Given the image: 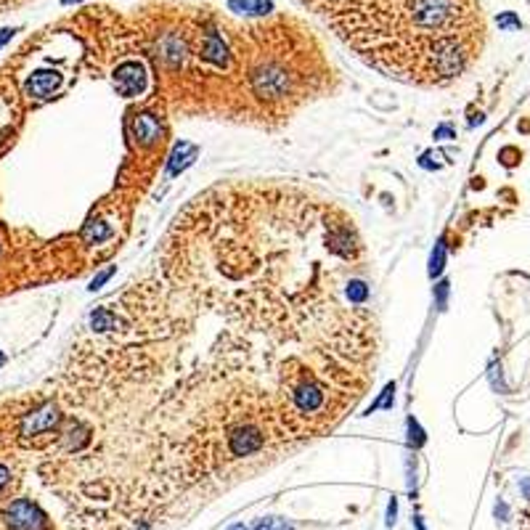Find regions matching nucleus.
<instances>
[{
    "label": "nucleus",
    "instance_id": "nucleus-1",
    "mask_svg": "<svg viewBox=\"0 0 530 530\" xmlns=\"http://www.w3.org/2000/svg\"><path fill=\"white\" fill-rule=\"evenodd\" d=\"M369 67L409 85H448L480 56V0H297Z\"/></svg>",
    "mask_w": 530,
    "mask_h": 530
},
{
    "label": "nucleus",
    "instance_id": "nucleus-2",
    "mask_svg": "<svg viewBox=\"0 0 530 530\" xmlns=\"http://www.w3.org/2000/svg\"><path fill=\"white\" fill-rule=\"evenodd\" d=\"M143 80H146V69L136 59H125L114 69V85H117L122 96H136L138 90L143 88Z\"/></svg>",
    "mask_w": 530,
    "mask_h": 530
},
{
    "label": "nucleus",
    "instance_id": "nucleus-3",
    "mask_svg": "<svg viewBox=\"0 0 530 530\" xmlns=\"http://www.w3.org/2000/svg\"><path fill=\"white\" fill-rule=\"evenodd\" d=\"M59 85H61V74L56 69H34L32 74L24 80V96L48 99Z\"/></svg>",
    "mask_w": 530,
    "mask_h": 530
},
{
    "label": "nucleus",
    "instance_id": "nucleus-4",
    "mask_svg": "<svg viewBox=\"0 0 530 530\" xmlns=\"http://www.w3.org/2000/svg\"><path fill=\"white\" fill-rule=\"evenodd\" d=\"M136 136L143 141V143H152L156 138L162 136V128H159V122L152 117V114H141L136 120Z\"/></svg>",
    "mask_w": 530,
    "mask_h": 530
},
{
    "label": "nucleus",
    "instance_id": "nucleus-5",
    "mask_svg": "<svg viewBox=\"0 0 530 530\" xmlns=\"http://www.w3.org/2000/svg\"><path fill=\"white\" fill-rule=\"evenodd\" d=\"M255 530H292L284 520H278V517H268V520H260L255 525Z\"/></svg>",
    "mask_w": 530,
    "mask_h": 530
},
{
    "label": "nucleus",
    "instance_id": "nucleus-6",
    "mask_svg": "<svg viewBox=\"0 0 530 530\" xmlns=\"http://www.w3.org/2000/svg\"><path fill=\"white\" fill-rule=\"evenodd\" d=\"M27 3H32V0H0V14L3 11H17V8L27 6Z\"/></svg>",
    "mask_w": 530,
    "mask_h": 530
},
{
    "label": "nucleus",
    "instance_id": "nucleus-7",
    "mask_svg": "<svg viewBox=\"0 0 530 530\" xmlns=\"http://www.w3.org/2000/svg\"><path fill=\"white\" fill-rule=\"evenodd\" d=\"M109 276H112V271H103V274L99 276V278H96L93 284H90V289H99V287H101V284H103V281H106V278H109Z\"/></svg>",
    "mask_w": 530,
    "mask_h": 530
},
{
    "label": "nucleus",
    "instance_id": "nucleus-8",
    "mask_svg": "<svg viewBox=\"0 0 530 530\" xmlns=\"http://www.w3.org/2000/svg\"><path fill=\"white\" fill-rule=\"evenodd\" d=\"M231 530H247V528H241V525H236V528H231Z\"/></svg>",
    "mask_w": 530,
    "mask_h": 530
}]
</instances>
